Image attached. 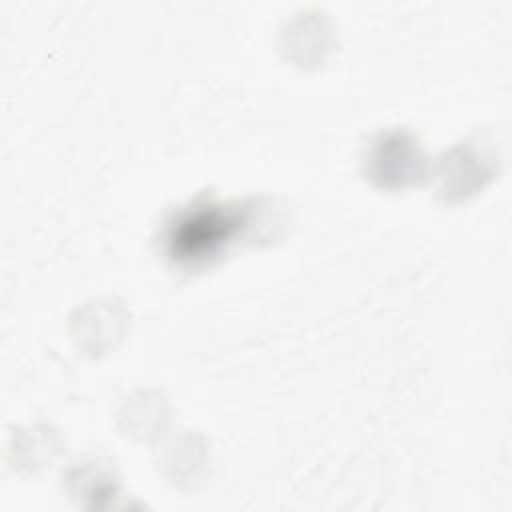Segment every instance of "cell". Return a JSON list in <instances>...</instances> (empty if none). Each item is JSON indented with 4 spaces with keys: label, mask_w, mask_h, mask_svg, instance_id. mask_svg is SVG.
Returning <instances> with one entry per match:
<instances>
[{
    "label": "cell",
    "mask_w": 512,
    "mask_h": 512,
    "mask_svg": "<svg viewBox=\"0 0 512 512\" xmlns=\"http://www.w3.org/2000/svg\"><path fill=\"white\" fill-rule=\"evenodd\" d=\"M366 176L380 188L400 190L426 176V156L420 142L406 130L380 132L366 152Z\"/></svg>",
    "instance_id": "7a4b0ae2"
},
{
    "label": "cell",
    "mask_w": 512,
    "mask_h": 512,
    "mask_svg": "<svg viewBox=\"0 0 512 512\" xmlns=\"http://www.w3.org/2000/svg\"><path fill=\"white\" fill-rule=\"evenodd\" d=\"M494 168V156L478 140L456 144L440 158V196L458 202L476 194L492 180Z\"/></svg>",
    "instance_id": "3957f363"
},
{
    "label": "cell",
    "mask_w": 512,
    "mask_h": 512,
    "mask_svg": "<svg viewBox=\"0 0 512 512\" xmlns=\"http://www.w3.org/2000/svg\"><path fill=\"white\" fill-rule=\"evenodd\" d=\"M256 204H222L200 196L174 210L162 230L166 256L178 266L198 268L222 254L228 244L248 234L256 220Z\"/></svg>",
    "instance_id": "6da1fadb"
}]
</instances>
